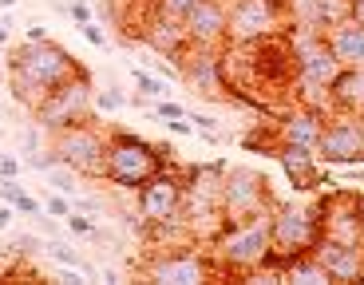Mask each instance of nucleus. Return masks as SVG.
<instances>
[{"label": "nucleus", "mask_w": 364, "mask_h": 285, "mask_svg": "<svg viewBox=\"0 0 364 285\" xmlns=\"http://www.w3.org/2000/svg\"><path fill=\"white\" fill-rule=\"evenodd\" d=\"M321 218V238L345 242V246H360V206H356V190H341V186H325L313 194Z\"/></svg>", "instance_id": "nucleus-13"}, {"label": "nucleus", "mask_w": 364, "mask_h": 285, "mask_svg": "<svg viewBox=\"0 0 364 285\" xmlns=\"http://www.w3.org/2000/svg\"><path fill=\"white\" fill-rule=\"evenodd\" d=\"M182 203H186V178H182L174 158L135 190V210H139V218H143V226H159V222L178 218Z\"/></svg>", "instance_id": "nucleus-11"}, {"label": "nucleus", "mask_w": 364, "mask_h": 285, "mask_svg": "<svg viewBox=\"0 0 364 285\" xmlns=\"http://www.w3.org/2000/svg\"><path fill=\"white\" fill-rule=\"evenodd\" d=\"M321 127H325V111L297 107V111H289V115L277 119V139H282V143H293V147H313L317 151Z\"/></svg>", "instance_id": "nucleus-19"}, {"label": "nucleus", "mask_w": 364, "mask_h": 285, "mask_svg": "<svg viewBox=\"0 0 364 285\" xmlns=\"http://www.w3.org/2000/svg\"><path fill=\"white\" fill-rule=\"evenodd\" d=\"M44 246H48L44 234H20L9 249H12V254H20V258H36V254H44Z\"/></svg>", "instance_id": "nucleus-28"}, {"label": "nucleus", "mask_w": 364, "mask_h": 285, "mask_svg": "<svg viewBox=\"0 0 364 285\" xmlns=\"http://www.w3.org/2000/svg\"><path fill=\"white\" fill-rule=\"evenodd\" d=\"M20 171H24L20 155H0V178H20Z\"/></svg>", "instance_id": "nucleus-34"}, {"label": "nucleus", "mask_w": 364, "mask_h": 285, "mask_svg": "<svg viewBox=\"0 0 364 285\" xmlns=\"http://www.w3.org/2000/svg\"><path fill=\"white\" fill-rule=\"evenodd\" d=\"M289 28L285 0H226V44H262Z\"/></svg>", "instance_id": "nucleus-9"}, {"label": "nucleus", "mask_w": 364, "mask_h": 285, "mask_svg": "<svg viewBox=\"0 0 364 285\" xmlns=\"http://www.w3.org/2000/svg\"><path fill=\"white\" fill-rule=\"evenodd\" d=\"M328 103H333V111L364 119V68H341V75L328 87Z\"/></svg>", "instance_id": "nucleus-20"}, {"label": "nucleus", "mask_w": 364, "mask_h": 285, "mask_svg": "<svg viewBox=\"0 0 364 285\" xmlns=\"http://www.w3.org/2000/svg\"><path fill=\"white\" fill-rule=\"evenodd\" d=\"M182 24L194 48H226V0H198Z\"/></svg>", "instance_id": "nucleus-17"}, {"label": "nucleus", "mask_w": 364, "mask_h": 285, "mask_svg": "<svg viewBox=\"0 0 364 285\" xmlns=\"http://www.w3.org/2000/svg\"><path fill=\"white\" fill-rule=\"evenodd\" d=\"M80 60L68 52L64 44H55L52 36L40 40V44H12L9 48V92L20 107L32 115L48 95L60 87L64 80H72L80 72Z\"/></svg>", "instance_id": "nucleus-1"}, {"label": "nucleus", "mask_w": 364, "mask_h": 285, "mask_svg": "<svg viewBox=\"0 0 364 285\" xmlns=\"http://www.w3.org/2000/svg\"><path fill=\"white\" fill-rule=\"evenodd\" d=\"M107 139L111 127L100 119H87V123H72V127H60L48 135L55 158L72 171H80L83 178L91 183H103V163H107Z\"/></svg>", "instance_id": "nucleus-5"}, {"label": "nucleus", "mask_w": 364, "mask_h": 285, "mask_svg": "<svg viewBox=\"0 0 364 285\" xmlns=\"http://www.w3.org/2000/svg\"><path fill=\"white\" fill-rule=\"evenodd\" d=\"M0 139H4V131H0Z\"/></svg>", "instance_id": "nucleus-42"}, {"label": "nucleus", "mask_w": 364, "mask_h": 285, "mask_svg": "<svg viewBox=\"0 0 364 285\" xmlns=\"http://www.w3.org/2000/svg\"><path fill=\"white\" fill-rule=\"evenodd\" d=\"M9 20H0V48H9V40H12V32H9Z\"/></svg>", "instance_id": "nucleus-39"}, {"label": "nucleus", "mask_w": 364, "mask_h": 285, "mask_svg": "<svg viewBox=\"0 0 364 285\" xmlns=\"http://www.w3.org/2000/svg\"><path fill=\"white\" fill-rule=\"evenodd\" d=\"M40 40H48V28H40V24H32L24 32V44H40Z\"/></svg>", "instance_id": "nucleus-36"}, {"label": "nucleus", "mask_w": 364, "mask_h": 285, "mask_svg": "<svg viewBox=\"0 0 364 285\" xmlns=\"http://www.w3.org/2000/svg\"><path fill=\"white\" fill-rule=\"evenodd\" d=\"M52 281H60V285H83V281H87V274H83V269H75V266H60V262H55Z\"/></svg>", "instance_id": "nucleus-32"}, {"label": "nucleus", "mask_w": 364, "mask_h": 285, "mask_svg": "<svg viewBox=\"0 0 364 285\" xmlns=\"http://www.w3.org/2000/svg\"><path fill=\"white\" fill-rule=\"evenodd\" d=\"M12 218H16V206L0 203V230H9V226H12Z\"/></svg>", "instance_id": "nucleus-37"}, {"label": "nucleus", "mask_w": 364, "mask_h": 285, "mask_svg": "<svg viewBox=\"0 0 364 285\" xmlns=\"http://www.w3.org/2000/svg\"><path fill=\"white\" fill-rule=\"evenodd\" d=\"M68 16H72L75 24H87V20H91V4H87V0H72V4H68Z\"/></svg>", "instance_id": "nucleus-35"}, {"label": "nucleus", "mask_w": 364, "mask_h": 285, "mask_svg": "<svg viewBox=\"0 0 364 285\" xmlns=\"http://www.w3.org/2000/svg\"><path fill=\"white\" fill-rule=\"evenodd\" d=\"M269 214H257V218H246V222H226L214 234V242L206 249L214 258V266H218V277H250L254 269L273 262Z\"/></svg>", "instance_id": "nucleus-2"}, {"label": "nucleus", "mask_w": 364, "mask_h": 285, "mask_svg": "<svg viewBox=\"0 0 364 285\" xmlns=\"http://www.w3.org/2000/svg\"><path fill=\"white\" fill-rule=\"evenodd\" d=\"M317 158L325 166H364V119L328 111L317 139Z\"/></svg>", "instance_id": "nucleus-12"}, {"label": "nucleus", "mask_w": 364, "mask_h": 285, "mask_svg": "<svg viewBox=\"0 0 364 285\" xmlns=\"http://www.w3.org/2000/svg\"><path fill=\"white\" fill-rule=\"evenodd\" d=\"M64 226L75 234V238H91V242H95V234H100V222L91 218V214H83V210H72L64 218Z\"/></svg>", "instance_id": "nucleus-27"}, {"label": "nucleus", "mask_w": 364, "mask_h": 285, "mask_svg": "<svg viewBox=\"0 0 364 285\" xmlns=\"http://www.w3.org/2000/svg\"><path fill=\"white\" fill-rule=\"evenodd\" d=\"M282 281L285 285H333L328 274H325V266L313 258V249L309 254H297V258H289V262H282Z\"/></svg>", "instance_id": "nucleus-22"}, {"label": "nucleus", "mask_w": 364, "mask_h": 285, "mask_svg": "<svg viewBox=\"0 0 364 285\" xmlns=\"http://www.w3.org/2000/svg\"><path fill=\"white\" fill-rule=\"evenodd\" d=\"M325 40L341 60V68H364V24L341 20L337 28H325Z\"/></svg>", "instance_id": "nucleus-21"}, {"label": "nucleus", "mask_w": 364, "mask_h": 285, "mask_svg": "<svg viewBox=\"0 0 364 285\" xmlns=\"http://www.w3.org/2000/svg\"><path fill=\"white\" fill-rule=\"evenodd\" d=\"M32 119L52 135L60 127H72V123H87V119H100V111H95V83H91V72L80 68L72 80H64L32 111Z\"/></svg>", "instance_id": "nucleus-8"}, {"label": "nucleus", "mask_w": 364, "mask_h": 285, "mask_svg": "<svg viewBox=\"0 0 364 285\" xmlns=\"http://www.w3.org/2000/svg\"><path fill=\"white\" fill-rule=\"evenodd\" d=\"M131 80H135V87L143 92V100H166L171 95V83L163 80V75H151L146 68H131Z\"/></svg>", "instance_id": "nucleus-25"}, {"label": "nucleus", "mask_w": 364, "mask_h": 285, "mask_svg": "<svg viewBox=\"0 0 364 285\" xmlns=\"http://www.w3.org/2000/svg\"><path fill=\"white\" fill-rule=\"evenodd\" d=\"M269 242H273V262H277V266L297 258V254H309L321 242L317 203H273Z\"/></svg>", "instance_id": "nucleus-6"}, {"label": "nucleus", "mask_w": 364, "mask_h": 285, "mask_svg": "<svg viewBox=\"0 0 364 285\" xmlns=\"http://www.w3.org/2000/svg\"><path fill=\"white\" fill-rule=\"evenodd\" d=\"M123 107H127V95L119 92V83L95 92V111H123Z\"/></svg>", "instance_id": "nucleus-29"}, {"label": "nucleus", "mask_w": 364, "mask_h": 285, "mask_svg": "<svg viewBox=\"0 0 364 285\" xmlns=\"http://www.w3.org/2000/svg\"><path fill=\"white\" fill-rule=\"evenodd\" d=\"M174 158L171 143H151V139L135 135V131L111 127L107 139V163H103V183L115 190L135 194L151 175H159L166 163Z\"/></svg>", "instance_id": "nucleus-3"}, {"label": "nucleus", "mask_w": 364, "mask_h": 285, "mask_svg": "<svg viewBox=\"0 0 364 285\" xmlns=\"http://www.w3.org/2000/svg\"><path fill=\"white\" fill-rule=\"evenodd\" d=\"M48 186L68 194V198H75V194H83V175L72 171V166H64V163H55L52 171H48Z\"/></svg>", "instance_id": "nucleus-23"}, {"label": "nucleus", "mask_w": 364, "mask_h": 285, "mask_svg": "<svg viewBox=\"0 0 364 285\" xmlns=\"http://www.w3.org/2000/svg\"><path fill=\"white\" fill-rule=\"evenodd\" d=\"M341 20H348V0H317V28H337Z\"/></svg>", "instance_id": "nucleus-26"}, {"label": "nucleus", "mask_w": 364, "mask_h": 285, "mask_svg": "<svg viewBox=\"0 0 364 285\" xmlns=\"http://www.w3.org/2000/svg\"><path fill=\"white\" fill-rule=\"evenodd\" d=\"M230 163H194L182 166V178H186V203L182 214L191 222V234L198 246H210L214 234L226 226L222 218V175H226Z\"/></svg>", "instance_id": "nucleus-4"}, {"label": "nucleus", "mask_w": 364, "mask_h": 285, "mask_svg": "<svg viewBox=\"0 0 364 285\" xmlns=\"http://www.w3.org/2000/svg\"><path fill=\"white\" fill-rule=\"evenodd\" d=\"M44 210L52 214V218H68V214L75 210V203H72V198H68V194L52 190V194H48V198H44Z\"/></svg>", "instance_id": "nucleus-30"}, {"label": "nucleus", "mask_w": 364, "mask_h": 285, "mask_svg": "<svg viewBox=\"0 0 364 285\" xmlns=\"http://www.w3.org/2000/svg\"><path fill=\"white\" fill-rule=\"evenodd\" d=\"M75 28H80V36L87 40L91 48H107V44H111V40L103 36V28H100V24H91V20H87V24H75Z\"/></svg>", "instance_id": "nucleus-33"}, {"label": "nucleus", "mask_w": 364, "mask_h": 285, "mask_svg": "<svg viewBox=\"0 0 364 285\" xmlns=\"http://www.w3.org/2000/svg\"><path fill=\"white\" fill-rule=\"evenodd\" d=\"M277 143H282V139H277V123H257L250 135H242V147L246 151H265L269 158H273V151H277Z\"/></svg>", "instance_id": "nucleus-24"}, {"label": "nucleus", "mask_w": 364, "mask_h": 285, "mask_svg": "<svg viewBox=\"0 0 364 285\" xmlns=\"http://www.w3.org/2000/svg\"><path fill=\"white\" fill-rule=\"evenodd\" d=\"M139 274L159 285H202L218 277V266L206 246H178V249H146Z\"/></svg>", "instance_id": "nucleus-7"}, {"label": "nucleus", "mask_w": 364, "mask_h": 285, "mask_svg": "<svg viewBox=\"0 0 364 285\" xmlns=\"http://www.w3.org/2000/svg\"><path fill=\"white\" fill-rule=\"evenodd\" d=\"M348 20L364 24V0H348Z\"/></svg>", "instance_id": "nucleus-38"}, {"label": "nucleus", "mask_w": 364, "mask_h": 285, "mask_svg": "<svg viewBox=\"0 0 364 285\" xmlns=\"http://www.w3.org/2000/svg\"><path fill=\"white\" fill-rule=\"evenodd\" d=\"M273 190H269V178L250 171V166H226L222 175V218L226 222H246L257 218V214H269L273 210Z\"/></svg>", "instance_id": "nucleus-10"}, {"label": "nucleus", "mask_w": 364, "mask_h": 285, "mask_svg": "<svg viewBox=\"0 0 364 285\" xmlns=\"http://www.w3.org/2000/svg\"><path fill=\"white\" fill-rule=\"evenodd\" d=\"M20 0H0V9H16Z\"/></svg>", "instance_id": "nucleus-41"}, {"label": "nucleus", "mask_w": 364, "mask_h": 285, "mask_svg": "<svg viewBox=\"0 0 364 285\" xmlns=\"http://www.w3.org/2000/svg\"><path fill=\"white\" fill-rule=\"evenodd\" d=\"M341 171H345V175L353 178V183H364V171H360V166H341Z\"/></svg>", "instance_id": "nucleus-40"}, {"label": "nucleus", "mask_w": 364, "mask_h": 285, "mask_svg": "<svg viewBox=\"0 0 364 285\" xmlns=\"http://www.w3.org/2000/svg\"><path fill=\"white\" fill-rule=\"evenodd\" d=\"M139 40H143L146 48L155 55H166V60H178L186 48H191V36H186V24L182 20H174V16H163V12H151L146 16V24H143V32H139Z\"/></svg>", "instance_id": "nucleus-18"}, {"label": "nucleus", "mask_w": 364, "mask_h": 285, "mask_svg": "<svg viewBox=\"0 0 364 285\" xmlns=\"http://www.w3.org/2000/svg\"><path fill=\"white\" fill-rule=\"evenodd\" d=\"M198 0H155V9L163 12V16H174V20H186V12L194 9Z\"/></svg>", "instance_id": "nucleus-31"}, {"label": "nucleus", "mask_w": 364, "mask_h": 285, "mask_svg": "<svg viewBox=\"0 0 364 285\" xmlns=\"http://www.w3.org/2000/svg\"><path fill=\"white\" fill-rule=\"evenodd\" d=\"M313 258L325 266L328 281H337V285H360L364 281V246H345V242L321 238L313 246Z\"/></svg>", "instance_id": "nucleus-16"}, {"label": "nucleus", "mask_w": 364, "mask_h": 285, "mask_svg": "<svg viewBox=\"0 0 364 285\" xmlns=\"http://www.w3.org/2000/svg\"><path fill=\"white\" fill-rule=\"evenodd\" d=\"M277 166H282V175L289 178V186L297 194H321L325 186H333V178L321 171V158L313 147H293V143H277L273 151Z\"/></svg>", "instance_id": "nucleus-15"}, {"label": "nucleus", "mask_w": 364, "mask_h": 285, "mask_svg": "<svg viewBox=\"0 0 364 285\" xmlns=\"http://www.w3.org/2000/svg\"><path fill=\"white\" fill-rule=\"evenodd\" d=\"M174 68L182 72V83H191L202 100H230L226 92V72H222V48H186L174 60Z\"/></svg>", "instance_id": "nucleus-14"}]
</instances>
